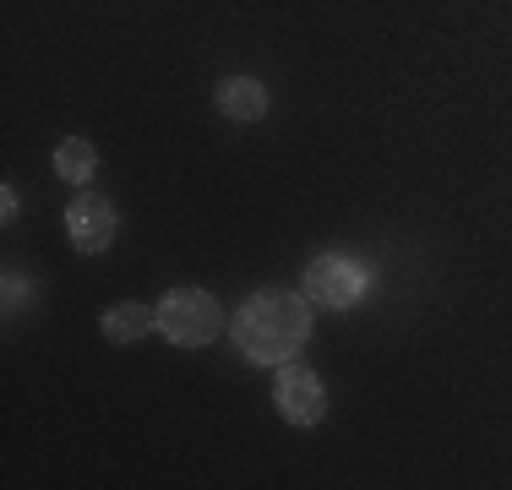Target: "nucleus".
I'll return each mask as SVG.
<instances>
[{
    "mask_svg": "<svg viewBox=\"0 0 512 490\" xmlns=\"http://www.w3.org/2000/svg\"><path fill=\"white\" fill-rule=\"evenodd\" d=\"M93 169H99V147H93L88 137H66L55 147V175L71 180V186H88Z\"/></svg>",
    "mask_w": 512,
    "mask_h": 490,
    "instance_id": "obj_8",
    "label": "nucleus"
},
{
    "mask_svg": "<svg viewBox=\"0 0 512 490\" xmlns=\"http://www.w3.org/2000/svg\"><path fill=\"white\" fill-rule=\"evenodd\" d=\"M273 403L295 431H311L327 414V387H322V376L306 371L300 360H284L278 365V382H273Z\"/></svg>",
    "mask_w": 512,
    "mask_h": 490,
    "instance_id": "obj_4",
    "label": "nucleus"
},
{
    "mask_svg": "<svg viewBox=\"0 0 512 490\" xmlns=\"http://www.w3.org/2000/svg\"><path fill=\"white\" fill-rule=\"evenodd\" d=\"M213 98H218V115L240 120V126H256V120L267 115V88L256 77H224Z\"/></svg>",
    "mask_w": 512,
    "mask_h": 490,
    "instance_id": "obj_6",
    "label": "nucleus"
},
{
    "mask_svg": "<svg viewBox=\"0 0 512 490\" xmlns=\"http://www.w3.org/2000/svg\"><path fill=\"white\" fill-rule=\"evenodd\" d=\"M218 327H224V311H218V300L207 289L180 284L158 300V333L175 349H207L218 338Z\"/></svg>",
    "mask_w": 512,
    "mask_h": 490,
    "instance_id": "obj_2",
    "label": "nucleus"
},
{
    "mask_svg": "<svg viewBox=\"0 0 512 490\" xmlns=\"http://www.w3.org/2000/svg\"><path fill=\"white\" fill-rule=\"evenodd\" d=\"M28 294H39V289H28L17 273H6V311H22V300H28Z\"/></svg>",
    "mask_w": 512,
    "mask_h": 490,
    "instance_id": "obj_9",
    "label": "nucleus"
},
{
    "mask_svg": "<svg viewBox=\"0 0 512 490\" xmlns=\"http://www.w3.org/2000/svg\"><path fill=\"white\" fill-rule=\"evenodd\" d=\"M371 289V273L355 262V256H338V251H322L306 262V278H300V294L311 305H327V311H355Z\"/></svg>",
    "mask_w": 512,
    "mask_h": 490,
    "instance_id": "obj_3",
    "label": "nucleus"
},
{
    "mask_svg": "<svg viewBox=\"0 0 512 490\" xmlns=\"http://www.w3.org/2000/svg\"><path fill=\"white\" fill-rule=\"evenodd\" d=\"M229 338L251 365H284L311 338V300L289 289H256L229 322Z\"/></svg>",
    "mask_w": 512,
    "mask_h": 490,
    "instance_id": "obj_1",
    "label": "nucleus"
},
{
    "mask_svg": "<svg viewBox=\"0 0 512 490\" xmlns=\"http://www.w3.org/2000/svg\"><path fill=\"white\" fill-rule=\"evenodd\" d=\"M158 327V311H148V305H137V300H120L115 311H104V338L109 343H137V338H148Z\"/></svg>",
    "mask_w": 512,
    "mask_h": 490,
    "instance_id": "obj_7",
    "label": "nucleus"
},
{
    "mask_svg": "<svg viewBox=\"0 0 512 490\" xmlns=\"http://www.w3.org/2000/svg\"><path fill=\"white\" fill-rule=\"evenodd\" d=\"M0 213H6V218H17V191H11V186L0 191Z\"/></svg>",
    "mask_w": 512,
    "mask_h": 490,
    "instance_id": "obj_10",
    "label": "nucleus"
},
{
    "mask_svg": "<svg viewBox=\"0 0 512 490\" xmlns=\"http://www.w3.org/2000/svg\"><path fill=\"white\" fill-rule=\"evenodd\" d=\"M115 229H120L115 207H109L104 196H93V191H82L77 202L66 207V240L77 245L82 256H104L109 245H115Z\"/></svg>",
    "mask_w": 512,
    "mask_h": 490,
    "instance_id": "obj_5",
    "label": "nucleus"
}]
</instances>
